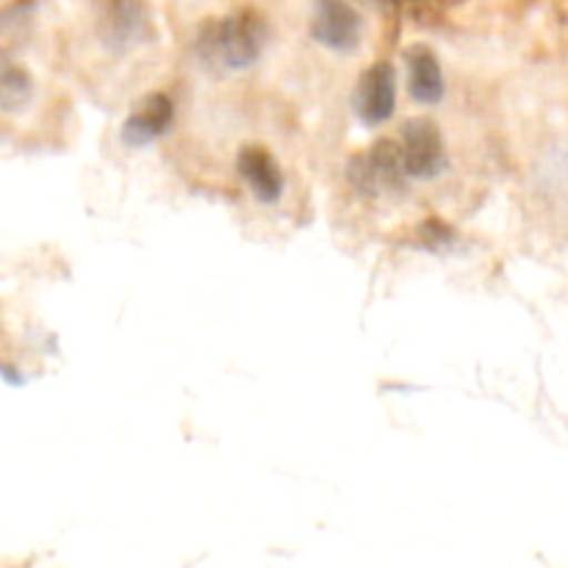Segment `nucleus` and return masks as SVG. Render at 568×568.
<instances>
[{"mask_svg":"<svg viewBox=\"0 0 568 568\" xmlns=\"http://www.w3.org/2000/svg\"><path fill=\"white\" fill-rule=\"evenodd\" d=\"M270 28L255 9L209 20L194 37V53L205 67L220 72H242L261 59Z\"/></svg>","mask_w":568,"mask_h":568,"instance_id":"1","label":"nucleus"},{"mask_svg":"<svg viewBox=\"0 0 568 568\" xmlns=\"http://www.w3.org/2000/svg\"><path fill=\"white\" fill-rule=\"evenodd\" d=\"M100 42L114 53L148 44L153 39V17L144 0H92Z\"/></svg>","mask_w":568,"mask_h":568,"instance_id":"2","label":"nucleus"},{"mask_svg":"<svg viewBox=\"0 0 568 568\" xmlns=\"http://www.w3.org/2000/svg\"><path fill=\"white\" fill-rule=\"evenodd\" d=\"M347 181L361 194H386L399 192L408 181L399 153V142L394 139H377L369 150L353 155L347 164Z\"/></svg>","mask_w":568,"mask_h":568,"instance_id":"3","label":"nucleus"},{"mask_svg":"<svg viewBox=\"0 0 568 568\" xmlns=\"http://www.w3.org/2000/svg\"><path fill=\"white\" fill-rule=\"evenodd\" d=\"M399 153H403L405 175L416 181H433L442 175L449 164L447 144L442 131L433 120H408L399 133Z\"/></svg>","mask_w":568,"mask_h":568,"instance_id":"4","label":"nucleus"},{"mask_svg":"<svg viewBox=\"0 0 568 568\" xmlns=\"http://www.w3.org/2000/svg\"><path fill=\"white\" fill-rule=\"evenodd\" d=\"M311 37L333 53H353L364 37V20L349 0H314Z\"/></svg>","mask_w":568,"mask_h":568,"instance_id":"5","label":"nucleus"},{"mask_svg":"<svg viewBox=\"0 0 568 568\" xmlns=\"http://www.w3.org/2000/svg\"><path fill=\"white\" fill-rule=\"evenodd\" d=\"M397 109V72L388 61H377L361 75L355 89V114L369 128L383 125Z\"/></svg>","mask_w":568,"mask_h":568,"instance_id":"6","label":"nucleus"},{"mask_svg":"<svg viewBox=\"0 0 568 568\" xmlns=\"http://www.w3.org/2000/svg\"><path fill=\"white\" fill-rule=\"evenodd\" d=\"M175 120V103L170 94L153 92L136 103V109L122 122V144L133 150H142L164 136Z\"/></svg>","mask_w":568,"mask_h":568,"instance_id":"7","label":"nucleus"},{"mask_svg":"<svg viewBox=\"0 0 568 568\" xmlns=\"http://www.w3.org/2000/svg\"><path fill=\"white\" fill-rule=\"evenodd\" d=\"M236 170L261 205L281 203L286 181H283L281 164H277L275 155H272L270 150L261 148V144H247V148H242V153H239Z\"/></svg>","mask_w":568,"mask_h":568,"instance_id":"8","label":"nucleus"},{"mask_svg":"<svg viewBox=\"0 0 568 568\" xmlns=\"http://www.w3.org/2000/svg\"><path fill=\"white\" fill-rule=\"evenodd\" d=\"M405 64H408V89L410 98L422 105H438L447 92L444 70L438 55L427 44H414L405 50Z\"/></svg>","mask_w":568,"mask_h":568,"instance_id":"9","label":"nucleus"},{"mask_svg":"<svg viewBox=\"0 0 568 568\" xmlns=\"http://www.w3.org/2000/svg\"><path fill=\"white\" fill-rule=\"evenodd\" d=\"M33 98V78L26 67L3 61L0 64V111L17 114L26 109Z\"/></svg>","mask_w":568,"mask_h":568,"instance_id":"10","label":"nucleus"},{"mask_svg":"<svg viewBox=\"0 0 568 568\" xmlns=\"http://www.w3.org/2000/svg\"><path fill=\"white\" fill-rule=\"evenodd\" d=\"M455 242H458V233L438 216L422 222L419 231H416V244L427 253H447V250L455 247Z\"/></svg>","mask_w":568,"mask_h":568,"instance_id":"11","label":"nucleus"},{"mask_svg":"<svg viewBox=\"0 0 568 568\" xmlns=\"http://www.w3.org/2000/svg\"><path fill=\"white\" fill-rule=\"evenodd\" d=\"M392 3L403 9L405 14L414 17V20L433 22L447 14V11H453L455 6L464 3V0H392Z\"/></svg>","mask_w":568,"mask_h":568,"instance_id":"12","label":"nucleus"},{"mask_svg":"<svg viewBox=\"0 0 568 568\" xmlns=\"http://www.w3.org/2000/svg\"><path fill=\"white\" fill-rule=\"evenodd\" d=\"M0 377H3L6 383H11V386H20V383H22V377L17 375V372L11 369V366H6V364H0Z\"/></svg>","mask_w":568,"mask_h":568,"instance_id":"13","label":"nucleus"}]
</instances>
